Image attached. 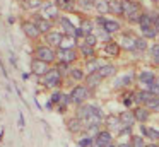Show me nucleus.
<instances>
[{"mask_svg": "<svg viewBox=\"0 0 159 147\" xmlns=\"http://www.w3.org/2000/svg\"><path fill=\"white\" fill-rule=\"evenodd\" d=\"M151 55L152 57H159V43H156L151 46Z\"/></svg>", "mask_w": 159, "mask_h": 147, "instance_id": "obj_43", "label": "nucleus"}, {"mask_svg": "<svg viewBox=\"0 0 159 147\" xmlns=\"http://www.w3.org/2000/svg\"><path fill=\"white\" fill-rule=\"evenodd\" d=\"M70 101L75 103V104H84L86 103V99L89 98V87H86V85H75V87L70 91Z\"/></svg>", "mask_w": 159, "mask_h": 147, "instance_id": "obj_2", "label": "nucleus"}, {"mask_svg": "<svg viewBox=\"0 0 159 147\" xmlns=\"http://www.w3.org/2000/svg\"><path fill=\"white\" fill-rule=\"evenodd\" d=\"M154 80H156V74L151 70H142L140 74H139V82H142L144 85H149Z\"/></svg>", "mask_w": 159, "mask_h": 147, "instance_id": "obj_20", "label": "nucleus"}, {"mask_svg": "<svg viewBox=\"0 0 159 147\" xmlns=\"http://www.w3.org/2000/svg\"><path fill=\"white\" fill-rule=\"evenodd\" d=\"M140 31H142V38H145V39H156L159 36L156 27H145V29H140Z\"/></svg>", "mask_w": 159, "mask_h": 147, "instance_id": "obj_31", "label": "nucleus"}, {"mask_svg": "<svg viewBox=\"0 0 159 147\" xmlns=\"http://www.w3.org/2000/svg\"><path fill=\"white\" fill-rule=\"evenodd\" d=\"M43 84L46 87H60L62 85V74L57 68H50L45 75H43Z\"/></svg>", "mask_w": 159, "mask_h": 147, "instance_id": "obj_4", "label": "nucleus"}, {"mask_svg": "<svg viewBox=\"0 0 159 147\" xmlns=\"http://www.w3.org/2000/svg\"><path fill=\"white\" fill-rule=\"evenodd\" d=\"M134 115H135V120L139 123H145L149 118H151V109L145 108V106H137L134 109Z\"/></svg>", "mask_w": 159, "mask_h": 147, "instance_id": "obj_13", "label": "nucleus"}, {"mask_svg": "<svg viewBox=\"0 0 159 147\" xmlns=\"http://www.w3.org/2000/svg\"><path fill=\"white\" fill-rule=\"evenodd\" d=\"M24 5L28 7V9H38V7L41 9V7H43V5H41V0H28Z\"/></svg>", "mask_w": 159, "mask_h": 147, "instance_id": "obj_40", "label": "nucleus"}, {"mask_svg": "<svg viewBox=\"0 0 159 147\" xmlns=\"http://www.w3.org/2000/svg\"><path fill=\"white\" fill-rule=\"evenodd\" d=\"M63 36H65V34H62L60 31H50V33L46 34V43L52 48H60Z\"/></svg>", "mask_w": 159, "mask_h": 147, "instance_id": "obj_9", "label": "nucleus"}, {"mask_svg": "<svg viewBox=\"0 0 159 147\" xmlns=\"http://www.w3.org/2000/svg\"><path fill=\"white\" fill-rule=\"evenodd\" d=\"M98 39H99V38H98L96 34H86V38H84V44H87V46H93V48H96V44H98Z\"/></svg>", "mask_w": 159, "mask_h": 147, "instance_id": "obj_33", "label": "nucleus"}, {"mask_svg": "<svg viewBox=\"0 0 159 147\" xmlns=\"http://www.w3.org/2000/svg\"><path fill=\"white\" fill-rule=\"evenodd\" d=\"M140 130H142V133H144L149 140H154V142H157V140H159V132L156 128H151V126H140Z\"/></svg>", "mask_w": 159, "mask_h": 147, "instance_id": "obj_23", "label": "nucleus"}, {"mask_svg": "<svg viewBox=\"0 0 159 147\" xmlns=\"http://www.w3.org/2000/svg\"><path fill=\"white\" fill-rule=\"evenodd\" d=\"M147 91H151L154 96H159V85L156 84V82H151V84L147 85Z\"/></svg>", "mask_w": 159, "mask_h": 147, "instance_id": "obj_42", "label": "nucleus"}, {"mask_svg": "<svg viewBox=\"0 0 159 147\" xmlns=\"http://www.w3.org/2000/svg\"><path fill=\"white\" fill-rule=\"evenodd\" d=\"M22 31H24V34L29 39H38L39 34H41L34 22H22Z\"/></svg>", "mask_w": 159, "mask_h": 147, "instance_id": "obj_10", "label": "nucleus"}, {"mask_svg": "<svg viewBox=\"0 0 159 147\" xmlns=\"http://www.w3.org/2000/svg\"><path fill=\"white\" fill-rule=\"evenodd\" d=\"M34 58H38V60H41V62H46V63H52L57 58V51L53 50L52 46H36Z\"/></svg>", "mask_w": 159, "mask_h": 147, "instance_id": "obj_3", "label": "nucleus"}, {"mask_svg": "<svg viewBox=\"0 0 159 147\" xmlns=\"http://www.w3.org/2000/svg\"><path fill=\"white\" fill-rule=\"evenodd\" d=\"M55 68H57V70H58L62 75H65V74H70V70H72V68H70V65H69V63H65V62H58Z\"/></svg>", "mask_w": 159, "mask_h": 147, "instance_id": "obj_34", "label": "nucleus"}, {"mask_svg": "<svg viewBox=\"0 0 159 147\" xmlns=\"http://www.w3.org/2000/svg\"><path fill=\"white\" fill-rule=\"evenodd\" d=\"M147 48L149 46L145 38H135V51H145Z\"/></svg>", "mask_w": 159, "mask_h": 147, "instance_id": "obj_32", "label": "nucleus"}, {"mask_svg": "<svg viewBox=\"0 0 159 147\" xmlns=\"http://www.w3.org/2000/svg\"><path fill=\"white\" fill-rule=\"evenodd\" d=\"M67 130H69L70 133H79V132H82V130H86V126H84V122L80 118L72 116V118L67 120Z\"/></svg>", "mask_w": 159, "mask_h": 147, "instance_id": "obj_8", "label": "nucleus"}, {"mask_svg": "<svg viewBox=\"0 0 159 147\" xmlns=\"http://www.w3.org/2000/svg\"><path fill=\"white\" fill-rule=\"evenodd\" d=\"M120 46L125 48V50H128V51H135V38H130V36L125 34V36L121 38V44H120Z\"/></svg>", "mask_w": 159, "mask_h": 147, "instance_id": "obj_25", "label": "nucleus"}, {"mask_svg": "<svg viewBox=\"0 0 159 147\" xmlns=\"http://www.w3.org/2000/svg\"><path fill=\"white\" fill-rule=\"evenodd\" d=\"M154 27H156V31L159 33V16H154Z\"/></svg>", "mask_w": 159, "mask_h": 147, "instance_id": "obj_45", "label": "nucleus"}, {"mask_svg": "<svg viewBox=\"0 0 159 147\" xmlns=\"http://www.w3.org/2000/svg\"><path fill=\"white\" fill-rule=\"evenodd\" d=\"M96 113H101L99 111V108H96V106H93V104H80L79 108H77V118H80L82 122H86L87 118H91L93 115H96Z\"/></svg>", "mask_w": 159, "mask_h": 147, "instance_id": "obj_6", "label": "nucleus"}, {"mask_svg": "<svg viewBox=\"0 0 159 147\" xmlns=\"http://www.w3.org/2000/svg\"><path fill=\"white\" fill-rule=\"evenodd\" d=\"M60 98H62V94H60V92H55V94L52 96V103L58 104V103H60Z\"/></svg>", "mask_w": 159, "mask_h": 147, "instance_id": "obj_44", "label": "nucleus"}, {"mask_svg": "<svg viewBox=\"0 0 159 147\" xmlns=\"http://www.w3.org/2000/svg\"><path fill=\"white\" fill-rule=\"evenodd\" d=\"M120 50H121L120 43H116V41H113V39L104 43V53H108L110 57H118V55H120Z\"/></svg>", "mask_w": 159, "mask_h": 147, "instance_id": "obj_15", "label": "nucleus"}, {"mask_svg": "<svg viewBox=\"0 0 159 147\" xmlns=\"http://www.w3.org/2000/svg\"><path fill=\"white\" fill-rule=\"evenodd\" d=\"M130 82H132V75H123L121 79L116 80V85L118 87H127V85H130Z\"/></svg>", "mask_w": 159, "mask_h": 147, "instance_id": "obj_38", "label": "nucleus"}, {"mask_svg": "<svg viewBox=\"0 0 159 147\" xmlns=\"http://www.w3.org/2000/svg\"><path fill=\"white\" fill-rule=\"evenodd\" d=\"M151 2H159V0H151Z\"/></svg>", "mask_w": 159, "mask_h": 147, "instance_id": "obj_52", "label": "nucleus"}, {"mask_svg": "<svg viewBox=\"0 0 159 147\" xmlns=\"http://www.w3.org/2000/svg\"><path fill=\"white\" fill-rule=\"evenodd\" d=\"M60 24H62V26H63V29H65L67 31V34H69V36H74V34H75V27H74V24L72 22H70V21L69 19H67V17H60Z\"/></svg>", "mask_w": 159, "mask_h": 147, "instance_id": "obj_27", "label": "nucleus"}, {"mask_svg": "<svg viewBox=\"0 0 159 147\" xmlns=\"http://www.w3.org/2000/svg\"><path fill=\"white\" fill-rule=\"evenodd\" d=\"M103 29L106 31V33H110V34H115V33H118V31L121 29V24L118 22V21L106 19V21H104V26H103Z\"/></svg>", "mask_w": 159, "mask_h": 147, "instance_id": "obj_17", "label": "nucleus"}, {"mask_svg": "<svg viewBox=\"0 0 159 147\" xmlns=\"http://www.w3.org/2000/svg\"><path fill=\"white\" fill-rule=\"evenodd\" d=\"M108 147H118V145H113V144H111V145H108Z\"/></svg>", "mask_w": 159, "mask_h": 147, "instance_id": "obj_51", "label": "nucleus"}, {"mask_svg": "<svg viewBox=\"0 0 159 147\" xmlns=\"http://www.w3.org/2000/svg\"><path fill=\"white\" fill-rule=\"evenodd\" d=\"M118 147H132V145H130V144H120Z\"/></svg>", "mask_w": 159, "mask_h": 147, "instance_id": "obj_49", "label": "nucleus"}, {"mask_svg": "<svg viewBox=\"0 0 159 147\" xmlns=\"http://www.w3.org/2000/svg\"><path fill=\"white\" fill-rule=\"evenodd\" d=\"M80 53H82V57H86V60H91V58H96V48L82 43L80 44Z\"/></svg>", "mask_w": 159, "mask_h": 147, "instance_id": "obj_24", "label": "nucleus"}, {"mask_svg": "<svg viewBox=\"0 0 159 147\" xmlns=\"http://www.w3.org/2000/svg\"><path fill=\"white\" fill-rule=\"evenodd\" d=\"M110 7H111V10H113L115 14H123L121 2H118V0H111V2H110Z\"/></svg>", "mask_w": 159, "mask_h": 147, "instance_id": "obj_37", "label": "nucleus"}, {"mask_svg": "<svg viewBox=\"0 0 159 147\" xmlns=\"http://www.w3.org/2000/svg\"><path fill=\"white\" fill-rule=\"evenodd\" d=\"M152 113H159V103L154 106V108H152Z\"/></svg>", "mask_w": 159, "mask_h": 147, "instance_id": "obj_47", "label": "nucleus"}, {"mask_svg": "<svg viewBox=\"0 0 159 147\" xmlns=\"http://www.w3.org/2000/svg\"><path fill=\"white\" fill-rule=\"evenodd\" d=\"M94 139L93 137H84V139L79 140V147H93Z\"/></svg>", "mask_w": 159, "mask_h": 147, "instance_id": "obj_39", "label": "nucleus"}, {"mask_svg": "<svg viewBox=\"0 0 159 147\" xmlns=\"http://www.w3.org/2000/svg\"><path fill=\"white\" fill-rule=\"evenodd\" d=\"M139 26H140V29L154 27V16H151V14H147V12H142L140 21H139Z\"/></svg>", "mask_w": 159, "mask_h": 147, "instance_id": "obj_19", "label": "nucleus"}, {"mask_svg": "<svg viewBox=\"0 0 159 147\" xmlns=\"http://www.w3.org/2000/svg\"><path fill=\"white\" fill-rule=\"evenodd\" d=\"M101 80H103V77H101L98 72H93V74L86 75V79H84V85L89 87V89H94V87H98V85L101 84Z\"/></svg>", "mask_w": 159, "mask_h": 147, "instance_id": "obj_14", "label": "nucleus"}, {"mask_svg": "<svg viewBox=\"0 0 159 147\" xmlns=\"http://www.w3.org/2000/svg\"><path fill=\"white\" fill-rule=\"evenodd\" d=\"M79 58V53H77V50L74 48V50H63V48H58L57 50V60L58 62H65V63H74V62Z\"/></svg>", "mask_w": 159, "mask_h": 147, "instance_id": "obj_5", "label": "nucleus"}, {"mask_svg": "<svg viewBox=\"0 0 159 147\" xmlns=\"http://www.w3.org/2000/svg\"><path fill=\"white\" fill-rule=\"evenodd\" d=\"M94 7L99 14H108L111 12V7H110V2L108 0H94Z\"/></svg>", "mask_w": 159, "mask_h": 147, "instance_id": "obj_22", "label": "nucleus"}, {"mask_svg": "<svg viewBox=\"0 0 159 147\" xmlns=\"http://www.w3.org/2000/svg\"><path fill=\"white\" fill-rule=\"evenodd\" d=\"M80 29L84 31V34H93V22L91 21H82L80 22Z\"/></svg>", "mask_w": 159, "mask_h": 147, "instance_id": "obj_36", "label": "nucleus"}, {"mask_svg": "<svg viewBox=\"0 0 159 147\" xmlns=\"http://www.w3.org/2000/svg\"><path fill=\"white\" fill-rule=\"evenodd\" d=\"M24 2H28V0H24Z\"/></svg>", "mask_w": 159, "mask_h": 147, "instance_id": "obj_53", "label": "nucleus"}, {"mask_svg": "<svg viewBox=\"0 0 159 147\" xmlns=\"http://www.w3.org/2000/svg\"><path fill=\"white\" fill-rule=\"evenodd\" d=\"M152 63L157 65V67H159V57H152Z\"/></svg>", "mask_w": 159, "mask_h": 147, "instance_id": "obj_46", "label": "nucleus"}, {"mask_svg": "<svg viewBox=\"0 0 159 147\" xmlns=\"http://www.w3.org/2000/svg\"><path fill=\"white\" fill-rule=\"evenodd\" d=\"M101 65L98 63V58H91V60L86 62V72L87 74H93V72H98Z\"/></svg>", "mask_w": 159, "mask_h": 147, "instance_id": "obj_30", "label": "nucleus"}, {"mask_svg": "<svg viewBox=\"0 0 159 147\" xmlns=\"http://www.w3.org/2000/svg\"><path fill=\"white\" fill-rule=\"evenodd\" d=\"M154 82H156V84L159 85V75H156V80H154Z\"/></svg>", "mask_w": 159, "mask_h": 147, "instance_id": "obj_50", "label": "nucleus"}, {"mask_svg": "<svg viewBox=\"0 0 159 147\" xmlns=\"http://www.w3.org/2000/svg\"><path fill=\"white\" fill-rule=\"evenodd\" d=\"M98 74H99L103 79H108V77H111V75L116 74V67H115V65H101L99 70H98Z\"/></svg>", "mask_w": 159, "mask_h": 147, "instance_id": "obj_21", "label": "nucleus"}, {"mask_svg": "<svg viewBox=\"0 0 159 147\" xmlns=\"http://www.w3.org/2000/svg\"><path fill=\"white\" fill-rule=\"evenodd\" d=\"M120 122H121V125L123 126H132L137 120H135V115H134V111H123V113H120Z\"/></svg>", "mask_w": 159, "mask_h": 147, "instance_id": "obj_18", "label": "nucleus"}, {"mask_svg": "<svg viewBox=\"0 0 159 147\" xmlns=\"http://www.w3.org/2000/svg\"><path fill=\"white\" fill-rule=\"evenodd\" d=\"M94 139H96V142L99 144L101 147H108V145H111V144H113V135H111L110 130H101V132L98 133Z\"/></svg>", "mask_w": 159, "mask_h": 147, "instance_id": "obj_12", "label": "nucleus"}, {"mask_svg": "<svg viewBox=\"0 0 159 147\" xmlns=\"http://www.w3.org/2000/svg\"><path fill=\"white\" fill-rule=\"evenodd\" d=\"M130 145H132V147H145V142H144V139H142V137H139V135H132V139H130Z\"/></svg>", "mask_w": 159, "mask_h": 147, "instance_id": "obj_35", "label": "nucleus"}, {"mask_svg": "<svg viewBox=\"0 0 159 147\" xmlns=\"http://www.w3.org/2000/svg\"><path fill=\"white\" fill-rule=\"evenodd\" d=\"M74 46H75V36H69V34H65L63 39H62L60 48H63V50H74Z\"/></svg>", "mask_w": 159, "mask_h": 147, "instance_id": "obj_26", "label": "nucleus"}, {"mask_svg": "<svg viewBox=\"0 0 159 147\" xmlns=\"http://www.w3.org/2000/svg\"><path fill=\"white\" fill-rule=\"evenodd\" d=\"M145 147H159V145L156 142H152V144H149V145H145Z\"/></svg>", "mask_w": 159, "mask_h": 147, "instance_id": "obj_48", "label": "nucleus"}, {"mask_svg": "<svg viewBox=\"0 0 159 147\" xmlns=\"http://www.w3.org/2000/svg\"><path fill=\"white\" fill-rule=\"evenodd\" d=\"M48 70H50V63L41 62V60H38V58H33V60H31V72L34 75L43 77V75H45Z\"/></svg>", "mask_w": 159, "mask_h": 147, "instance_id": "obj_7", "label": "nucleus"}, {"mask_svg": "<svg viewBox=\"0 0 159 147\" xmlns=\"http://www.w3.org/2000/svg\"><path fill=\"white\" fill-rule=\"evenodd\" d=\"M34 24L38 26V29H39V33H45V34H48L50 31H52V27H53V22L50 19H46V17H41V16H36V19H34Z\"/></svg>", "mask_w": 159, "mask_h": 147, "instance_id": "obj_11", "label": "nucleus"}, {"mask_svg": "<svg viewBox=\"0 0 159 147\" xmlns=\"http://www.w3.org/2000/svg\"><path fill=\"white\" fill-rule=\"evenodd\" d=\"M121 7H123V16L127 17L130 22H139L140 21V7H139V3H135L134 0H123L121 2Z\"/></svg>", "mask_w": 159, "mask_h": 147, "instance_id": "obj_1", "label": "nucleus"}, {"mask_svg": "<svg viewBox=\"0 0 159 147\" xmlns=\"http://www.w3.org/2000/svg\"><path fill=\"white\" fill-rule=\"evenodd\" d=\"M57 10H58V7H57L55 3H45V5L41 7V14H39V16L46 17V19H50V17H57Z\"/></svg>", "mask_w": 159, "mask_h": 147, "instance_id": "obj_16", "label": "nucleus"}, {"mask_svg": "<svg viewBox=\"0 0 159 147\" xmlns=\"http://www.w3.org/2000/svg\"><path fill=\"white\" fill-rule=\"evenodd\" d=\"M69 75H70V77H72L75 82H82L84 79H86V75H87V74L82 70V68H72Z\"/></svg>", "mask_w": 159, "mask_h": 147, "instance_id": "obj_29", "label": "nucleus"}, {"mask_svg": "<svg viewBox=\"0 0 159 147\" xmlns=\"http://www.w3.org/2000/svg\"><path fill=\"white\" fill-rule=\"evenodd\" d=\"M70 2H72V0H55V5L58 7V9H69Z\"/></svg>", "mask_w": 159, "mask_h": 147, "instance_id": "obj_41", "label": "nucleus"}, {"mask_svg": "<svg viewBox=\"0 0 159 147\" xmlns=\"http://www.w3.org/2000/svg\"><path fill=\"white\" fill-rule=\"evenodd\" d=\"M106 123H108V126H110V128L118 130V132H120V126H123V125H121V122H120V116H113V115L106 118Z\"/></svg>", "mask_w": 159, "mask_h": 147, "instance_id": "obj_28", "label": "nucleus"}]
</instances>
